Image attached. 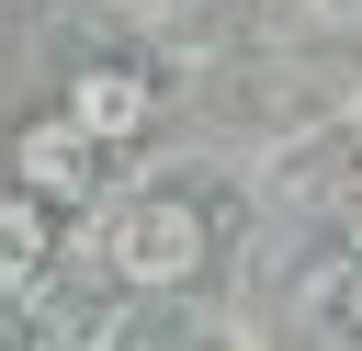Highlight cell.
Masks as SVG:
<instances>
[{
	"label": "cell",
	"instance_id": "obj_3",
	"mask_svg": "<svg viewBox=\"0 0 362 351\" xmlns=\"http://www.w3.org/2000/svg\"><path fill=\"white\" fill-rule=\"evenodd\" d=\"M136 113H147V91H136V79H102V91H79V125H90V136H124Z\"/></svg>",
	"mask_w": 362,
	"mask_h": 351
},
{
	"label": "cell",
	"instance_id": "obj_2",
	"mask_svg": "<svg viewBox=\"0 0 362 351\" xmlns=\"http://www.w3.org/2000/svg\"><path fill=\"white\" fill-rule=\"evenodd\" d=\"M305 328L328 351H362V260H317L305 272Z\"/></svg>",
	"mask_w": 362,
	"mask_h": 351
},
{
	"label": "cell",
	"instance_id": "obj_4",
	"mask_svg": "<svg viewBox=\"0 0 362 351\" xmlns=\"http://www.w3.org/2000/svg\"><path fill=\"white\" fill-rule=\"evenodd\" d=\"M34 238H45V226L11 204V215H0V283H34Z\"/></svg>",
	"mask_w": 362,
	"mask_h": 351
},
{
	"label": "cell",
	"instance_id": "obj_1",
	"mask_svg": "<svg viewBox=\"0 0 362 351\" xmlns=\"http://www.w3.org/2000/svg\"><path fill=\"white\" fill-rule=\"evenodd\" d=\"M192 249H204V215H192V204H136V215L113 226V260H124L136 283H170V272H192Z\"/></svg>",
	"mask_w": 362,
	"mask_h": 351
}]
</instances>
